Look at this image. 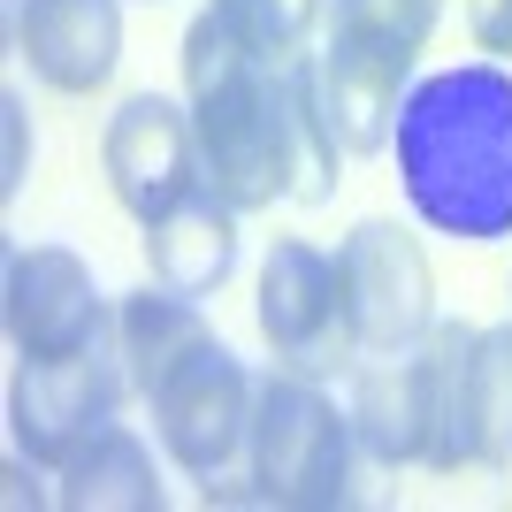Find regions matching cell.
I'll use <instances>...</instances> for the list:
<instances>
[{"mask_svg": "<svg viewBox=\"0 0 512 512\" xmlns=\"http://www.w3.org/2000/svg\"><path fill=\"white\" fill-rule=\"evenodd\" d=\"M352 451L360 428L352 413H337V398L314 375H260L253 390V436H245V474H253L260 505L283 512H321L352 497Z\"/></svg>", "mask_w": 512, "mask_h": 512, "instance_id": "obj_3", "label": "cell"}, {"mask_svg": "<svg viewBox=\"0 0 512 512\" xmlns=\"http://www.w3.org/2000/svg\"><path fill=\"white\" fill-rule=\"evenodd\" d=\"M413 62L390 54H352V46H321V85H329V115H337L344 153H383L398 130V100H406Z\"/></svg>", "mask_w": 512, "mask_h": 512, "instance_id": "obj_15", "label": "cell"}, {"mask_svg": "<svg viewBox=\"0 0 512 512\" xmlns=\"http://www.w3.org/2000/svg\"><path fill=\"white\" fill-rule=\"evenodd\" d=\"M192 123H199V176H207L214 199H230L237 214L291 199V138H283L276 62H245L222 85L192 92Z\"/></svg>", "mask_w": 512, "mask_h": 512, "instance_id": "obj_4", "label": "cell"}, {"mask_svg": "<svg viewBox=\"0 0 512 512\" xmlns=\"http://www.w3.org/2000/svg\"><path fill=\"white\" fill-rule=\"evenodd\" d=\"M100 169L123 199V214L153 222L169 214L176 199H192L207 176H199V123L192 107H176L169 92H130L115 115H107L100 138Z\"/></svg>", "mask_w": 512, "mask_h": 512, "instance_id": "obj_9", "label": "cell"}, {"mask_svg": "<svg viewBox=\"0 0 512 512\" xmlns=\"http://www.w3.org/2000/svg\"><path fill=\"white\" fill-rule=\"evenodd\" d=\"M398 192L436 237L497 245L512 237V69L459 62L398 100Z\"/></svg>", "mask_w": 512, "mask_h": 512, "instance_id": "obj_1", "label": "cell"}, {"mask_svg": "<svg viewBox=\"0 0 512 512\" xmlns=\"http://www.w3.org/2000/svg\"><path fill=\"white\" fill-rule=\"evenodd\" d=\"M253 314H260V337H268L276 367H291V375H314L321 383V375H337L360 352V321H352L344 268L329 253H314V245H299V237L268 245Z\"/></svg>", "mask_w": 512, "mask_h": 512, "instance_id": "obj_7", "label": "cell"}, {"mask_svg": "<svg viewBox=\"0 0 512 512\" xmlns=\"http://www.w3.org/2000/svg\"><path fill=\"white\" fill-rule=\"evenodd\" d=\"M444 16V0H329V46L413 62Z\"/></svg>", "mask_w": 512, "mask_h": 512, "instance_id": "obj_17", "label": "cell"}, {"mask_svg": "<svg viewBox=\"0 0 512 512\" xmlns=\"http://www.w3.org/2000/svg\"><path fill=\"white\" fill-rule=\"evenodd\" d=\"M344 291H352V321H360V352H398L436 329V276H428L421 237L367 214L337 245Z\"/></svg>", "mask_w": 512, "mask_h": 512, "instance_id": "obj_8", "label": "cell"}, {"mask_svg": "<svg viewBox=\"0 0 512 512\" xmlns=\"http://www.w3.org/2000/svg\"><path fill=\"white\" fill-rule=\"evenodd\" d=\"M54 505H69V512H161V505H169V490H161L153 451L138 444L123 421H107L92 444H77L62 459Z\"/></svg>", "mask_w": 512, "mask_h": 512, "instance_id": "obj_14", "label": "cell"}, {"mask_svg": "<svg viewBox=\"0 0 512 512\" xmlns=\"http://www.w3.org/2000/svg\"><path fill=\"white\" fill-rule=\"evenodd\" d=\"M222 8L237 16V31H245L268 62H283V54H299V46H306V31L321 23L329 0H222Z\"/></svg>", "mask_w": 512, "mask_h": 512, "instance_id": "obj_18", "label": "cell"}, {"mask_svg": "<svg viewBox=\"0 0 512 512\" xmlns=\"http://www.w3.org/2000/svg\"><path fill=\"white\" fill-rule=\"evenodd\" d=\"M0 314H8V344L23 360H62V352H85L100 329H115V306L100 299L92 268L69 245H23V253H8Z\"/></svg>", "mask_w": 512, "mask_h": 512, "instance_id": "obj_10", "label": "cell"}, {"mask_svg": "<svg viewBox=\"0 0 512 512\" xmlns=\"http://www.w3.org/2000/svg\"><path fill=\"white\" fill-rule=\"evenodd\" d=\"M467 39L490 54V62H505L512 54V0H467Z\"/></svg>", "mask_w": 512, "mask_h": 512, "instance_id": "obj_19", "label": "cell"}, {"mask_svg": "<svg viewBox=\"0 0 512 512\" xmlns=\"http://www.w3.org/2000/svg\"><path fill=\"white\" fill-rule=\"evenodd\" d=\"M253 390L260 383L245 375V360H237L222 337L184 352V360L161 375V390L146 398L161 451H169L192 482H222V474L245 459V436H253Z\"/></svg>", "mask_w": 512, "mask_h": 512, "instance_id": "obj_6", "label": "cell"}, {"mask_svg": "<svg viewBox=\"0 0 512 512\" xmlns=\"http://www.w3.org/2000/svg\"><path fill=\"white\" fill-rule=\"evenodd\" d=\"M237 268V207L199 184L192 199H176L169 214L146 222V276L176 299H214Z\"/></svg>", "mask_w": 512, "mask_h": 512, "instance_id": "obj_12", "label": "cell"}, {"mask_svg": "<svg viewBox=\"0 0 512 512\" xmlns=\"http://www.w3.org/2000/svg\"><path fill=\"white\" fill-rule=\"evenodd\" d=\"M0 115H8V169H0V199H16V184H23V146H31V130H23V92H16V85L0 92Z\"/></svg>", "mask_w": 512, "mask_h": 512, "instance_id": "obj_20", "label": "cell"}, {"mask_svg": "<svg viewBox=\"0 0 512 512\" xmlns=\"http://www.w3.org/2000/svg\"><path fill=\"white\" fill-rule=\"evenodd\" d=\"M512 467V321L474 329L459 367V421H451V474Z\"/></svg>", "mask_w": 512, "mask_h": 512, "instance_id": "obj_13", "label": "cell"}, {"mask_svg": "<svg viewBox=\"0 0 512 512\" xmlns=\"http://www.w3.org/2000/svg\"><path fill=\"white\" fill-rule=\"evenodd\" d=\"M23 467H31V459L16 451V459H8V482H16V490H8V505H46L54 490H39V474H23Z\"/></svg>", "mask_w": 512, "mask_h": 512, "instance_id": "obj_21", "label": "cell"}, {"mask_svg": "<svg viewBox=\"0 0 512 512\" xmlns=\"http://www.w3.org/2000/svg\"><path fill=\"white\" fill-rule=\"evenodd\" d=\"M115 329H123V360H130L138 398H153L161 375H169L184 352H199V344L214 337L207 314H199V299H176V291H161V283L130 291V299L115 306Z\"/></svg>", "mask_w": 512, "mask_h": 512, "instance_id": "obj_16", "label": "cell"}, {"mask_svg": "<svg viewBox=\"0 0 512 512\" xmlns=\"http://www.w3.org/2000/svg\"><path fill=\"white\" fill-rule=\"evenodd\" d=\"M474 329L436 321L421 344H398L352 383V428L360 451L383 467H436L451 474V421H459V367Z\"/></svg>", "mask_w": 512, "mask_h": 512, "instance_id": "obj_2", "label": "cell"}, {"mask_svg": "<svg viewBox=\"0 0 512 512\" xmlns=\"http://www.w3.org/2000/svg\"><path fill=\"white\" fill-rule=\"evenodd\" d=\"M16 54L46 92L85 100L123 62V0H16Z\"/></svg>", "mask_w": 512, "mask_h": 512, "instance_id": "obj_11", "label": "cell"}, {"mask_svg": "<svg viewBox=\"0 0 512 512\" xmlns=\"http://www.w3.org/2000/svg\"><path fill=\"white\" fill-rule=\"evenodd\" d=\"M130 360H123V329H100L85 352L62 360H23L8 383V436L31 467H62L77 444H92L130 398Z\"/></svg>", "mask_w": 512, "mask_h": 512, "instance_id": "obj_5", "label": "cell"}]
</instances>
